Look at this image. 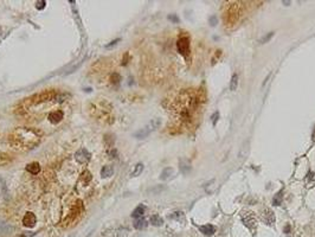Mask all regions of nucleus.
Wrapping results in <instances>:
<instances>
[{
	"mask_svg": "<svg viewBox=\"0 0 315 237\" xmlns=\"http://www.w3.org/2000/svg\"><path fill=\"white\" fill-rule=\"evenodd\" d=\"M40 132L34 131L31 128H18L11 134V141L15 145L23 146V147H33L34 145H37Z\"/></svg>",
	"mask_w": 315,
	"mask_h": 237,
	"instance_id": "1",
	"label": "nucleus"
},
{
	"mask_svg": "<svg viewBox=\"0 0 315 237\" xmlns=\"http://www.w3.org/2000/svg\"><path fill=\"white\" fill-rule=\"evenodd\" d=\"M161 124V121H160V119H154V120H152L149 123H147L144 128H141L140 131H137L135 134H134V136L135 138H137V139H145L146 136H148L153 131H155L156 128H159V126Z\"/></svg>",
	"mask_w": 315,
	"mask_h": 237,
	"instance_id": "2",
	"label": "nucleus"
},
{
	"mask_svg": "<svg viewBox=\"0 0 315 237\" xmlns=\"http://www.w3.org/2000/svg\"><path fill=\"white\" fill-rule=\"evenodd\" d=\"M240 220L244 223V225L248 227L249 229H254L256 227V217H255L254 212H251V211H247V210L242 211Z\"/></svg>",
	"mask_w": 315,
	"mask_h": 237,
	"instance_id": "3",
	"label": "nucleus"
},
{
	"mask_svg": "<svg viewBox=\"0 0 315 237\" xmlns=\"http://www.w3.org/2000/svg\"><path fill=\"white\" fill-rule=\"evenodd\" d=\"M177 48H178V51L181 55H184V56H187L188 52H190V39L187 37L179 38V41L177 43Z\"/></svg>",
	"mask_w": 315,
	"mask_h": 237,
	"instance_id": "4",
	"label": "nucleus"
},
{
	"mask_svg": "<svg viewBox=\"0 0 315 237\" xmlns=\"http://www.w3.org/2000/svg\"><path fill=\"white\" fill-rule=\"evenodd\" d=\"M90 158H91V154L86 151L85 148H79L75 153V159L79 164H88V161L90 160Z\"/></svg>",
	"mask_w": 315,
	"mask_h": 237,
	"instance_id": "5",
	"label": "nucleus"
},
{
	"mask_svg": "<svg viewBox=\"0 0 315 237\" xmlns=\"http://www.w3.org/2000/svg\"><path fill=\"white\" fill-rule=\"evenodd\" d=\"M36 221H37V218H36V216H34V213H32V212H26V215L23 218V223L27 228L34 227V224H36Z\"/></svg>",
	"mask_w": 315,
	"mask_h": 237,
	"instance_id": "6",
	"label": "nucleus"
},
{
	"mask_svg": "<svg viewBox=\"0 0 315 237\" xmlns=\"http://www.w3.org/2000/svg\"><path fill=\"white\" fill-rule=\"evenodd\" d=\"M262 220L266 224H269V225H272L275 223V215L271 210H264L263 215H262Z\"/></svg>",
	"mask_w": 315,
	"mask_h": 237,
	"instance_id": "7",
	"label": "nucleus"
},
{
	"mask_svg": "<svg viewBox=\"0 0 315 237\" xmlns=\"http://www.w3.org/2000/svg\"><path fill=\"white\" fill-rule=\"evenodd\" d=\"M64 116V113L62 110H55L49 114V121L52 123H58Z\"/></svg>",
	"mask_w": 315,
	"mask_h": 237,
	"instance_id": "8",
	"label": "nucleus"
},
{
	"mask_svg": "<svg viewBox=\"0 0 315 237\" xmlns=\"http://www.w3.org/2000/svg\"><path fill=\"white\" fill-rule=\"evenodd\" d=\"M26 171L32 173V174H37L40 172V165L38 162H31L26 166Z\"/></svg>",
	"mask_w": 315,
	"mask_h": 237,
	"instance_id": "9",
	"label": "nucleus"
},
{
	"mask_svg": "<svg viewBox=\"0 0 315 237\" xmlns=\"http://www.w3.org/2000/svg\"><path fill=\"white\" fill-rule=\"evenodd\" d=\"M145 211H146V208H145V205L141 204V205H139L137 208H135V210L132 213V217H134V218H141L142 215L145 213Z\"/></svg>",
	"mask_w": 315,
	"mask_h": 237,
	"instance_id": "10",
	"label": "nucleus"
},
{
	"mask_svg": "<svg viewBox=\"0 0 315 237\" xmlns=\"http://www.w3.org/2000/svg\"><path fill=\"white\" fill-rule=\"evenodd\" d=\"M114 173V167L110 166V165H107V166H104L102 170H101V175L103 178H109L110 175H113Z\"/></svg>",
	"mask_w": 315,
	"mask_h": 237,
	"instance_id": "11",
	"label": "nucleus"
},
{
	"mask_svg": "<svg viewBox=\"0 0 315 237\" xmlns=\"http://www.w3.org/2000/svg\"><path fill=\"white\" fill-rule=\"evenodd\" d=\"M199 230H200L203 234H205V235H212V234L216 231V228H215L213 225H211V224H206V225L199 227Z\"/></svg>",
	"mask_w": 315,
	"mask_h": 237,
	"instance_id": "12",
	"label": "nucleus"
},
{
	"mask_svg": "<svg viewBox=\"0 0 315 237\" xmlns=\"http://www.w3.org/2000/svg\"><path fill=\"white\" fill-rule=\"evenodd\" d=\"M147 227V222L146 220H144V218H136L135 222H134V228L137 229V230H141V229H145Z\"/></svg>",
	"mask_w": 315,
	"mask_h": 237,
	"instance_id": "13",
	"label": "nucleus"
},
{
	"mask_svg": "<svg viewBox=\"0 0 315 237\" xmlns=\"http://www.w3.org/2000/svg\"><path fill=\"white\" fill-rule=\"evenodd\" d=\"M151 223H152L153 225H155V227H160V225H162L164 220H162V218H161L159 215H153V216L151 217Z\"/></svg>",
	"mask_w": 315,
	"mask_h": 237,
	"instance_id": "14",
	"label": "nucleus"
},
{
	"mask_svg": "<svg viewBox=\"0 0 315 237\" xmlns=\"http://www.w3.org/2000/svg\"><path fill=\"white\" fill-rule=\"evenodd\" d=\"M144 171V164H141V162H139V164H136L135 165V167H134V170H133V172H132V177H137V175H140L141 174V172Z\"/></svg>",
	"mask_w": 315,
	"mask_h": 237,
	"instance_id": "15",
	"label": "nucleus"
},
{
	"mask_svg": "<svg viewBox=\"0 0 315 237\" xmlns=\"http://www.w3.org/2000/svg\"><path fill=\"white\" fill-rule=\"evenodd\" d=\"M172 174H173V168L167 167V168H165V170L161 172L160 179H161V180H167V179H169V178H171V175H172Z\"/></svg>",
	"mask_w": 315,
	"mask_h": 237,
	"instance_id": "16",
	"label": "nucleus"
},
{
	"mask_svg": "<svg viewBox=\"0 0 315 237\" xmlns=\"http://www.w3.org/2000/svg\"><path fill=\"white\" fill-rule=\"evenodd\" d=\"M180 168H181L183 173H187V172L191 170V164H190V161L186 160V159L181 160V161H180Z\"/></svg>",
	"mask_w": 315,
	"mask_h": 237,
	"instance_id": "17",
	"label": "nucleus"
},
{
	"mask_svg": "<svg viewBox=\"0 0 315 237\" xmlns=\"http://www.w3.org/2000/svg\"><path fill=\"white\" fill-rule=\"evenodd\" d=\"M282 199H283V194H282V191H279V192L276 193V196L274 197V199H272V204H274V205H281Z\"/></svg>",
	"mask_w": 315,
	"mask_h": 237,
	"instance_id": "18",
	"label": "nucleus"
},
{
	"mask_svg": "<svg viewBox=\"0 0 315 237\" xmlns=\"http://www.w3.org/2000/svg\"><path fill=\"white\" fill-rule=\"evenodd\" d=\"M171 218H173V220H177V221H179V222H184V221H185L184 213H183V212H180V211L174 212V213L171 216Z\"/></svg>",
	"mask_w": 315,
	"mask_h": 237,
	"instance_id": "19",
	"label": "nucleus"
},
{
	"mask_svg": "<svg viewBox=\"0 0 315 237\" xmlns=\"http://www.w3.org/2000/svg\"><path fill=\"white\" fill-rule=\"evenodd\" d=\"M237 87H238V76L235 74V75L232 76L231 81H230V89H231V90H236Z\"/></svg>",
	"mask_w": 315,
	"mask_h": 237,
	"instance_id": "20",
	"label": "nucleus"
},
{
	"mask_svg": "<svg viewBox=\"0 0 315 237\" xmlns=\"http://www.w3.org/2000/svg\"><path fill=\"white\" fill-rule=\"evenodd\" d=\"M82 180L84 181V183H88L89 180H91V174H90V172L89 171H84L83 173H82Z\"/></svg>",
	"mask_w": 315,
	"mask_h": 237,
	"instance_id": "21",
	"label": "nucleus"
},
{
	"mask_svg": "<svg viewBox=\"0 0 315 237\" xmlns=\"http://www.w3.org/2000/svg\"><path fill=\"white\" fill-rule=\"evenodd\" d=\"M272 36H274V32H270L269 34H266V36H264V37H263V38H262V39H261L259 42H261L262 44H264V43H267V42H269V41L271 39V37H272Z\"/></svg>",
	"mask_w": 315,
	"mask_h": 237,
	"instance_id": "22",
	"label": "nucleus"
},
{
	"mask_svg": "<svg viewBox=\"0 0 315 237\" xmlns=\"http://www.w3.org/2000/svg\"><path fill=\"white\" fill-rule=\"evenodd\" d=\"M45 5H46V1H44V0H39V1L36 3V7L38 10H43L45 7Z\"/></svg>",
	"mask_w": 315,
	"mask_h": 237,
	"instance_id": "23",
	"label": "nucleus"
},
{
	"mask_svg": "<svg viewBox=\"0 0 315 237\" xmlns=\"http://www.w3.org/2000/svg\"><path fill=\"white\" fill-rule=\"evenodd\" d=\"M112 81H114L115 83H117V82L120 81V75H118V74H113V76H112Z\"/></svg>",
	"mask_w": 315,
	"mask_h": 237,
	"instance_id": "24",
	"label": "nucleus"
},
{
	"mask_svg": "<svg viewBox=\"0 0 315 237\" xmlns=\"http://www.w3.org/2000/svg\"><path fill=\"white\" fill-rule=\"evenodd\" d=\"M210 23H211V25H213V26H215V25L217 24V19H216V17H212L211 19H210Z\"/></svg>",
	"mask_w": 315,
	"mask_h": 237,
	"instance_id": "25",
	"label": "nucleus"
},
{
	"mask_svg": "<svg viewBox=\"0 0 315 237\" xmlns=\"http://www.w3.org/2000/svg\"><path fill=\"white\" fill-rule=\"evenodd\" d=\"M168 18H169L171 20H174V22H176V23H178V22H179V19H178V18H177L176 15H169Z\"/></svg>",
	"mask_w": 315,
	"mask_h": 237,
	"instance_id": "26",
	"label": "nucleus"
},
{
	"mask_svg": "<svg viewBox=\"0 0 315 237\" xmlns=\"http://www.w3.org/2000/svg\"><path fill=\"white\" fill-rule=\"evenodd\" d=\"M118 41H120V39H115V41H114V42H112L110 44H108V45H106V48H110L112 45H115V44H116V43H117Z\"/></svg>",
	"mask_w": 315,
	"mask_h": 237,
	"instance_id": "27",
	"label": "nucleus"
},
{
	"mask_svg": "<svg viewBox=\"0 0 315 237\" xmlns=\"http://www.w3.org/2000/svg\"><path fill=\"white\" fill-rule=\"evenodd\" d=\"M217 116H218V114L216 113V114H215V116H213V123H216V121H217Z\"/></svg>",
	"mask_w": 315,
	"mask_h": 237,
	"instance_id": "28",
	"label": "nucleus"
},
{
	"mask_svg": "<svg viewBox=\"0 0 315 237\" xmlns=\"http://www.w3.org/2000/svg\"><path fill=\"white\" fill-rule=\"evenodd\" d=\"M289 230H290V227H289V225H288V227H286V229H284V231L287 232V231H289Z\"/></svg>",
	"mask_w": 315,
	"mask_h": 237,
	"instance_id": "29",
	"label": "nucleus"
},
{
	"mask_svg": "<svg viewBox=\"0 0 315 237\" xmlns=\"http://www.w3.org/2000/svg\"><path fill=\"white\" fill-rule=\"evenodd\" d=\"M19 237H26V236H25V235H20Z\"/></svg>",
	"mask_w": 315,
	"mask_h": 237,
	"instance_id": "30",
	"label": "nucleus"
},
{
	"mask_svg": "<svg viewBox=\"0 0 315 237\" xmlns=\"http://www.w3.org/2000/svg\"><path fill=\"white\" fill-rule=\"evenodd\" d=\"M0 36H1V29H0Z\"/></svg>",
	"mask_w": 315,
	"mask_h": 237,
	"instance_id": "31",
	"label": "nucleus"
}]
</instances>
